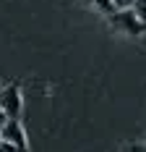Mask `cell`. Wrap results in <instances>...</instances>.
Masks as SVG:
<instances>
[{
	"instance_id": "obj_1",
	"label": "cell",
	"mask_w": 146,
	"mask_h": 152,
	"mask_svg": "<svg viewBox=\"0 0 146 152\" xmlns=\"http://www.w3.org/2000/svg\"><path fill=\"white\" fill-rule=\"evenodd\" d=\"M110 24H112V29L123 31V34H131V37H138V34H144V26L136 13H133L131 8H123V11H112L110 13Z\"/></svg>"
},
{
	"instance_id": "obj_2",
	"label": "cell",
	"mask_w": 146,
	"mask_h": 152,
	"mask_svg": "<svg viewBox=\"0 0 146 152\" xmlns=\"http://www.w3.org/2000/svg\"><path fill=\"white\" fill-rule=\"evenodd\" d=\"M0 139L8 142L11 147H16L18 152H26V134H24V126L18 123V118H8L0 129Z\"/></svg>"
},
{
	"instance_id": "obj_3",
	"label": "cell",
	"mask_w": 146,
	"mask_h": 152,
	"mask_svg": "<svg viewBox=\"0 0 146 152\" xmlns=\"http://www.w3.org/2000/svg\"><path fill=\"white\" fill-rule=\"evenodd\" d=\"M0 110L8 118L21 115V89H18V84H8V87L0 89Z\"/></svg>"
},
{
	"instance_id": "obj_4",
	"label": "cell",
	"mask_w": 146,
	"mask_h": 152,
	"mask_svg": "<svg viewBox=\"0 0 146 152\" xmlns=\"http://www.w3.org/2000/svg\"><path fill=\"white\" fill-rule=\"evenodd\" d=\"M131 11L136 13V18H138L141 24H146V0H136L131 5Z\"/></svg>"
},
{
	"instance_id": "obj_5",
	"label": "cell",
	"mask_w": 146,
	"mask_h": 152,
	"mask_svg": "<svg viewBox=\"0 0 146 152\" xmlns=\"http://www.w3.org/2000/svg\"><path fill=\"white\" fill-rule=\"evenodd\" d=\"M94 5L102 11V13H112L115 11V5H112V0H94Z\"/></svg>"
},
{
	"instance_id": "obj_6",
	"label": "cell",
	"mask_w": 146,
	"mask_h": 152,
	"mask_svg": "<svg viewBox=\"0 0 146 152\" xmlns=\"http://www.w3.org/2000/svg\"><path fill=\"white\" fill-rule=\"evenodd\" d=\"M136 0H112V5H115V11H123V8H131Z\"/></svg>"
},
{
	"instance_id": "obj_7",
	"label": "cell",
	"mask_w": 146,
	"mask_h": 152,
	"mask_svg": "<svg viewBox=\"0 0 146 152\" xmlns=\"http://www.w3.org/2000/svg\"><path fill=\"white\" fill-rule=\"evenodd\" d=\"M128 152H146V144H138V142H133L131 147H128Z\"/></svg>"
},
{
	"instance_id": "obj_8",
	"label": "cell",
	"mask_w": 146,
	"mask_h": 152,
	"mask_svg": "<svg viewBox=\"0 0 146 152\" xmlns=\"http://www.w3.org/2000/svg\"><path fill=\"white\" fill-rule=\"evenodd\" d=\"M0 152H18V150H16V147H11L8 142H3V139H0Z\"/></svg>"
},
{
	"instance_id": "obj_9",
	"label": "cell",
	"mask_w": 146,
	"mask_h": 152,
	"mask_svg": "<svg viewBox=\"0 0 146 152\" xmlns=\"http://www.w3.org/2000/svg\"><path fill=\"white\" fill-rule=\"evenodd\" d=\"M8 121V115H5V113H3V110H0V129H3V123Z\"/></svg>"
}]
</instances>
